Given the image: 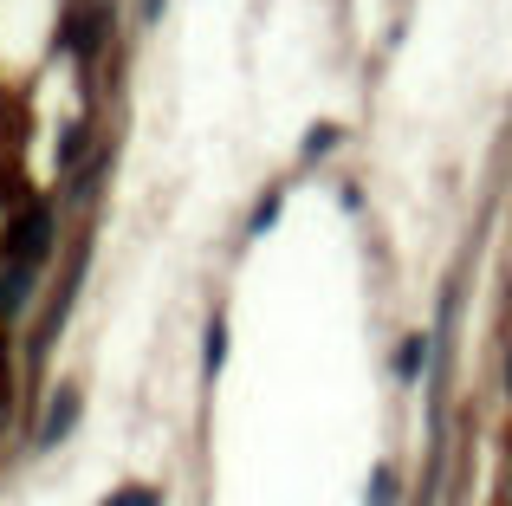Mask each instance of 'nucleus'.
<instances>
[{
    "label": "nucleus",
    "instance_id": "f257e3e1",
    "mask_svg": "<svg viewBox=\"0 0 512 506\" xmlns=\"http://www.w3.org/2000/svg\"><path fill=\"white\" fill-rule=\"evenodd\" d=\"M46 241H52V208H26L20 228L7 234V260H13V266H39Z\"/></svg>",
    "mask_w": 512,
    "mask_h": 506
},
{
    "label": "nucleus",
    "instance_id": "f03ea898",
    "mask_svg": "<svg viewBox=\"0 0 512 506\" xmlns=\"http://www.w3.org/2000/svg\"><path fill=\"white\" fill-rule=\"evenodd\" d=\"M72 416H78V396L65 390L59 403H52V422H46V442H52V435H65V429H72Z\"/></svg>",
    "mask_w": 512,
    "mask_h": 506
},
{
    "label": "nucleus",
    "instance_id": "7ed1b4c3",
    "mask_svg": "<svg viewBox=\"0 0 512 506\" xmlns=\"http://www.w3.org/2000/svg\"><path fill=\"white\" fill-rule=\"evenodd\" d=\"M221 357H227V325L214 318V325H208V370H221Z\"/></svg>",
    "mask_w": 512,
    "mask_h": 506
},
{
    "label": "nucleus",
    "instance_id": "20e7f679",
    "mask_svg": "<svg viewBox=\"0 0 512 506\" xmlns=\"http://www.w3.org/2000/svg\"><path fill=\"white\" fill-rule=\"evenodd\" d=\"M422 357H428V338H409V344H402V377H415V370H422Z\"/></svg>",
    "mask_w": 512,
    "mask_h": 506
},
{
    "label": "nucleus",
    "instance_id": "39448f33",
    "mask_svg": "<svg viewBox=\"0 0 512 506\" xmlns=\"http://www.w3.org/2000/svg\"><path fill=\"white\" fill-rule=\"evenodd\" d=\"M104 506H163V494H150V487H130V494L104 500Z\"/></svg>",
    "mask_w": 512,
    "mask_h": 506
}]
</instances>
